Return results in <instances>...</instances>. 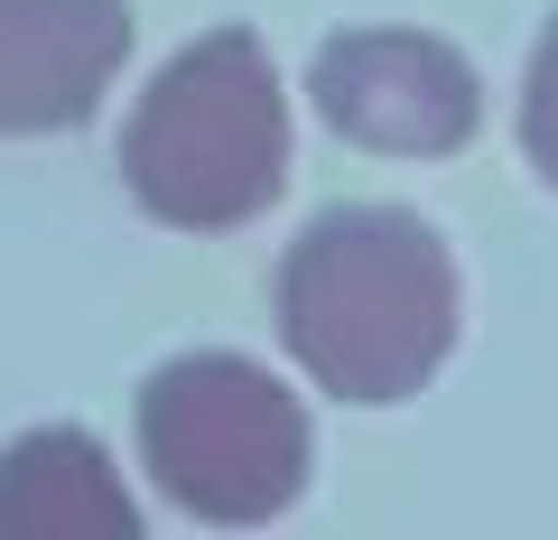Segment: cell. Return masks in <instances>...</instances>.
Here are the masks:
<instances>
[{
  "mask_svg": "<svg viewBox=\"0 0 558 540\" xmlns=\"http://www.w3.org/2000/svg\"><path fill=\"white\" fill-rule=\"evenodd\" d=\"M140 503L94 429H28L0 447V540H131Z\"/></svg>",
  "mask_w": 558,
  "mask_h": 540,
  "instance_id": "8992f818",
  "label": "cell"
},
{
  "mask_svg": "<svg viewBox=\"0 0 558 540\" xmlns=\"http://www.w3.org/2000/svg\"><path fill=\"white\" fill-rule=\"evenodd\" d=\"M307 103L373 159H457L484 131V84L438 28H336L307 57Z\"/></svg>",
  "mask_w": 558,
  "mask_h": 540,
  "instance_id": "277c9868",
  "label": "cell"
},
{
  "mask_svg": "<svg viewBox=\"0 0 558 540\" xmlns=\"http://www.w3.org/2000/svg\"><path fill=\"white\" fill-rule=\"evenodd\" d=\"M521 159H531V178L558 196V10L539 20L531 65H521Z\"/></svg>",
  "mask_w": 558,
  "mask_h": 540,
  "instance_id": "52a82bcc",
  "label": "cell"
},
{
  "mask_svg": "<svg viewBox=\"0 0 558 540\" xmlns=\"http://www.w3.org/2000/svg\"><path fill=\"white\" fill-rule=\"evenodd\" d=\"M131 65V0H0V141H57Z\"/></svg>",
  "mask_w": 558,
  "mask_h": 540,
  "instance_id": "5b68a950",
  "label": "cell"
},
{
  "mask_svg": "<svg viewBox=\"0 0 558 540\" xmlns=\"http://www.w3.org/2000/svg\"><path fill=\"white\" fill-rule=\"evenodd\" d=\"M279 345L326 400L400 410L465 336V280L410 205H326L270 271Z\"/></svg>",
  "mask_w": 558,
  "mask_h": 540,
  "instance_id": "6da1fadb",
  "label": "cell"
},
{
  "mask_svg": "<svg viewBox=\"0 0 558 540\" xmlns=\"http://www.w3.org/2000/svg\"><path fill=\"white\" fill-rule=\"evenodd\" d=\"M140 466L186 521L252 531L279 521L317 476V429L299 392L252 355H178L140 382L131 400Z\"/></svg>",
  "mask_w": 558,
  "mask_h": 540,
  "instance_id": "3957f363",
  "label": "cell"
},
{
  "mask_svg": "<svg viewBox=\"0 0 558 540\" xmlns=\"http://www.w3.org/2000/svg\"><path fill=\"white\" fill-rule=\"evenodd\" d=\"M121 187L168 233H242L289 187V84L252 28H205L140 84Z\"/></svg>",
  "mask_w": 558,
  "mask_h": 540,
  "instance_id": "7a4b0ae2",
  "label": "cell"
}]
</instances>
